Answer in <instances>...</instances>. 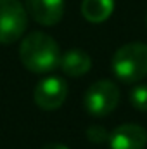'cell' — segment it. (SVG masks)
Wrapping results in <instances>:
<instances>
[{
  "instance_id": "30bf717a",
  "label": "cell",
  "mask_w": 147,
  "mask_h": 149,
  "mask_svg": "<svg viewBox=\"0 0 147 149\" xmlns=\"http://www.w3.org/2000/svg\"><path fill=\"white\" fill-rule=\"evenodd\" d=\"M130 102L135 109L147 113V85H137L130 92Z\"/></svg>"
},
{
  "instance_id": "52a82bcc",
  "label": "cell",
  "mask_w": 147,
  "mask_h": 149,
  "mask_svg": "<svg viewBox=\"0 0 147 149\" xmlns=\"http://www.w3.org/2000/svg\"><path fill=\"white\" fill-rule=\"evenodd\" d=\"M26 10L38 24L54 26L64 16V0H26Z\"/></svg>"
},
{
  "instance_id": "ba28073f",
  "label": "cell",
  "mask_w": 147,
  "mask_h": 149,
  "mask_svg": "<svg viewBox=\"0 0 147 149\" xmlns=\"http://www.w3.org/2000/svg\"><path fill=\"white\" fill-rule=\"evenodd\" d=\"M61 70L68 76H81V74L88 73L92 68V59L85 50L80 49H71L68 52H64L61 56Z\"/></svg>"
},
{
  "instance_id": "277c9868",
  "label": "cell",
  "mask_w": 147,
  "mask_h": 149,
  "mask_svg": "<svg viewBox=\"0 0 147 149\" xmlns=\"http://www.w3.org/2000/svg\"><path fill=\"white\" fill-rule=\"evenodd\" d=\"M28 26V10L19 0H0V43H12Z\"/></svg>"
},
{
  "instance_id": "8fae6325",
  "label": "cell",
  "mask_w": 147,
  "mask_h": 149,
  "mask_svg": "<svg viewBox=\"0 0 147 149\" xmlns=\"http://www.w3.org/2000/svg\"><path fill=\"white\" fill-rule=\"evenodd\" d=\"M87 139H88L90 142L101 144V142H106V141L109 139V134H107V130H106L104 127L94 125V127H90V128L87 130Z\"/></svg>"
},
{
  "instance_id": "6da1fadb",
  "label": "cell",
  "mask_w": 147,
  "mask_h": 149,
  "mask_svg": "<svg viewBox=\"0 0 147 149\" xmlns=\"http://www.w3.org/2000/svg\"><path fill=\"white\" fill-rule=\"evenodd\" d=\"M19 57L23 66L33 73H50L61 64V50L57 42L42 31H33L23 38Z\"/></svg>"
},
{
  "instance_id": "7c38bea8",
  "label": "cell",
  "mask_w": 147,
  "mask_h": 149,
  "mask_svg": "<svg viewBox=\"0 0 147 149\" xmlns=\"http://www.w3.org/2000/svg\"><path fill=\"white\" fill-rule=\"evenodd\" d=\"M42 149H69V148H68V146H64V144H61V142H52V144L43 146Z\"/></svg>"
},
{
  "instance_id": "5b68a950",
  "label": "cell",
  "mask_w": 147,
  "mask_h": 149,
  "mask_svg": "<svg viewBox=\"0 0 147 149\" xmlns=\"http://www.w3.org/2000/svg\"><path fill=\"white\" fill-rule=\"evenodd\" d=\"M35 102L45 111L59 109L68 97V83L61 76H49L35 87Z\"/></svg>"
},
{
  "instance_id": "4fadbf2b",
  "label": "cell",
  "mask_w": 147,
  "mask_h": 149,
  "mask_svg": "<svg viewBox=\"0 0 147 149\" xmlns=\"http://www.w3.org/2000/svg\"><path fill=\"white\" fill-rule=\"evenodd\" d=\"M146 24H147V16H146Z\"/></svg>"
},
{
  "instance_id": "9c48e42d",
  "label": "cell",
  "mask_w": 147,
  "mask_h": 149,
  "mask_svg": "<svg viewBox=\"0 0 147 149\" xmlns=\"http://www.w3.org/2000/svg\"><path fill=\"white\" fill-rule=\"evenodd\" d=\"M114 10V0H83L81 14L88 23H104Z\"/></svg>"
},
{
  "instance_id": "3957f363",
  "label": "cell",
  "mask_w": 147,
  "mask_h": 149,
  "mask_svg": "<svg viewBox=\"0 0 147 149\" xmlns=\"http://www.w3.org/2000/svg\"><path fill=\"white\" fill-rule=\"evenodd\" d=\"M119 102V88L111 80H99L83 95V106L92 116H107Z\"/></svg>"
},
{
  "instance_id": "8992f818",
  "label": "cell",
  "mask_w": 147,
  "mask_h": 149,
  "mask_svg": "<svg viewBox=\"0 0 147 149\" xmlns=\"http://www.w3.org/2000/svg\"><path fill=\"white\" fill-rule=\"evenodd\" d=\"M107 142L111 149H144L147 144V130L135 123H125L111 132Z\"/></svg>"
},
{
  "instance_id": "7a4b0ae2",
  "label": "cell",
  "mask_w": 147,
  "mask_h": 149,
  "mask_svg": "<svg viewBox=\"0 0 147 149\" xmlns=\"http://www.w3.org/2000/svg\"><path fill=\"white\" fill-rule=\"evenodd\" d=\"M112 73L125 83H135L147 76V43L132 42L119 47L111 61Z\"/></svg>"
}]
</instances>
